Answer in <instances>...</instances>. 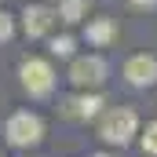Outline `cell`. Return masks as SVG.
<instances>
[{"label":"cell","instance_id":"7","mask_svg":"<svg viewBox=\"0 0 157 157\" xmlns=\"http://www.w3.org/2000/svg\"><path fill=\"white\" fill-rule=\"evenodd\" d=\"M55 15H59V11H51L48 4H29V7H26V15H22L26 33H29V37H44V33L55 26Z\"/></svg>","mask_w":157,"mask_h":157},{"label":"cell","instance_id":"12","mask_svg":"<svg viewBox=\"0 0 157 157\" xmlns=\"http://www.w3.org/2000/svg\"><path fill=\"white\" fill-rule=\"evenodd\" d=\"M11 33H15V22L7 11H0V40H11Z\"/></svg>","mask_w":157,"mask_h":157},{"label":"cell","instance_id":"3","mask_svg":"<svg viewBox=\"0 0 157 157\" xmlns=\"http://www.w3.org/2000/svg\"><path fill=\"white\" fill-rule=\"evenodd\" d=\"M18 77H22V88L40 99V95H51V88H55V70H51V62H44V59H26L22 66H18Z\"/></svg>","mask_w":157,"mask_h":157},{"label":"cell","instance_id":"5","mask_svg":"<svg viewBox=\"0 0 157 157\" xmlns=\"http://www.w3.org/2000/svg\"><path fill=\"white\" fill-rule=\"evenodd\" d=\"M70 80L77 88H99L106 80V62L99 55H80V59H73V66H70Z\"/></svg>","mask_w":157,"mask_h":157},{"label":"cell","instance_id":"14","mask_svg":"<svg viewBox=\"0 0 157 157\" xmlns=\"http://www.w3.org/2000/svg\"><path fill=\"white\" fill-rule=\"evenodd\" d=\"M91 157H113V154H91Z\"/></svg>","mask_w":157,"mask_h":157},{"label":"cell","instance_id":"9","mask_svg":"<svg viewBox=\"0 0 157 157\" xmlns=\"http://www.w3.org/2000/svg\"><path fill=\"white\" fill-rule=\"evenodd\" d=\"M139 146H143V154L157 157V121H150V124L139 132Z\"/></svg>","mask_w":157,"mask_h":157},{"label":"cell","instance_id":"11","mask_svg":"<svg viewBox=\"0 0 157 157\" xmlns=\"http://www.w3.org/2000/svg\"><path fill=\"white\" fill-rule=\"evenodd\" d=\"M51 51H55L59 59L73 55V37H55V40H51Z\"/></svg>","mask_w":157,"mask_h":157},{"label":"cell","instance_id":"6","mask_svg":"<svg viewBox=\"0 0 157 157\" xmlns=\"http://www.w3.org/2000/svg\"><path fill=\"white\" fill-rule=\"evenodd\" d=\"M124 77L135 88H154L157 84V59L154 55H132L124 62Z\"/></svg>","mask_w":157,"mask_h":157},{"label":"cell","instance_id":"13","mask_svg":"<svg viewBox=\"0 0 157 157\" xmlns=\"http://www.w3.org/2000/svg\"><path fill=\"white\" fill-rule=\"evenodd\" d=\"M132 4H139V7H143V4H146V7H154L157 0H132Z\"/></svg>","mask_w":157,"mask_h":157},{"label":"cell","instance_id":"4","mask_svg":"<svg viewBox=\"0 0 157 157\" xmlns=\"http://www.w3.org/2000/svg\"><path fill=\"white\" fill-rule=\"evenodd\" d=\"M59 113L66 121H91V117H102V95H70V99H62L59 102Z\"/></svg>","mask_w":157,"mask_h":157},{"label":"cell","instance_id":"2","mask_svg":"<svg viewBox=\"0 0 157 157\" xmlns=\"http://www.w3.org/2000/svg\"><path fill=\"white\" fill-rule=\"evenodd\" d=\"M4 139H7V146H15V150L37 146L40 139H44V121H40V113H33V110L11 113V117L4 121Z\"/></svg>","mask_w":157,"mask_h":157},{"label":"cell","instance_id":"10","mask_svg":"<svg viewBox=\"0 0 157 157\" xmlns=\"http://www.w3.org/2000/svg\"><path fill=\"white\" fill-rule=\"evenodd\" d=\"M80 15H84V0H62V4H59V18L77 22Z\"/></svg>","mask_w":157,"mask_h":157},{"label":"cell","instance_id":"1","mask_svg":"<svg viewBox=\"0 0 157 157\" xmlns=\"http://www.w3.org/2000/svg\"><path fill=\"white\" fill-rule=\"evenodd\" d=\"M139 135V113L132 106H110L99 117V139L106 146H128Z\"/></svg>","mask_w":157,"mask_h":157},{"label":"cell","instance_id":"8","mask_svg":"<svg viewBox=\"0 0 157 157\" xmlns=\"http://www.w3.org/2000/svg\"><path fill=\"white\" fill-rule=\"evenodd\" d=\"M113 37H117L113 18H95V22L88 26V40H91V44H110Z\"/></svg>","mask_w":157,"mask_h":157}]
</instances>
